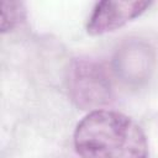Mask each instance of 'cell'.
<instances>
[{"label":"cell","instance_id":"obj_2","mask_svg":"<svg viewBox=\"0 0 158 158\" xmlns=\"http://www.w3.org/2000/svg\"><path fill=\"white\" fill-rule=\"evenodd\" d=\"M67 89L73 104L89 112L104 109L115 98L107 68L89 57L72 60L67 73Z\"/></svg>","mask_w":158,"mask_h":158},{"label":"cell","instance_id":"obj_3","mask_svg":"<svg viewBox=\"0 0 158 158\" xmlns=\"http://www.w3.org/2000/svg\"><path fill=\"white\" fill-rule=\"evenodd\" d=\"M154 63L153 48L142 40L131 38L117 47L112 59V72L125 84L138 86L149 79Z\"/></svg>","mask_w":158,"mask_h":158},{"label":"cell","instance_id":"obj_4","mask_svg":"<svg viewBox=\"0 0 158 158\" xmlns=\"http://www.w3.org/2000/svg\"><path fill=\"white\" fill-rule=\"evenodd\" d=\"M151 5V1H99L86 21V32L91 36L114 32L141 16Z\"/></svg>","mask_w":158,"mask_h":158},{"label":"cell","instance_id":"obj_1","mask_svg":"<svg viewBox=\"0 0 158 158\" xmlns=\"http://www.w3.org/2000/svg\"><path fill=\"white\" fill-rule=\"evenodd\" d=\"M79 158H148L141 126L122 112L101 109L88 112L73 135Z\"/></svg>","mask_w":158,"mask_h":158},{"label":"cell","instance_id":"obj_5","mask_svg":"<svg viewBox=\"0 0 158 158\" xmlns=\"http://www.w3.org/2000/svg\"><path fill=\"white\" fill-rule=\"evenodd\" d=\"M26 15V7L22 1H2L1 2V33L12 31Z\"/></svg>","mask_w":158,"mask_h":158}]
</instances>
